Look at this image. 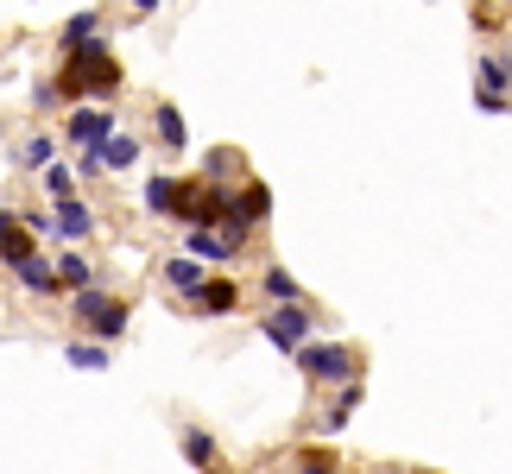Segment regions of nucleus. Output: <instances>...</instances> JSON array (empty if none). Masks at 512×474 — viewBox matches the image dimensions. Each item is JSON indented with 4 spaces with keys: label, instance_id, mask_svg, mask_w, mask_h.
<instances>
[{
    "label": "nucleus",
    "instance_id": "nucleus-1",
    "mask_svg": "<svg viewBox=\"0 0 512 474\" xmlns=\"http://www.w3.org/2000/svg\"><path fill=\"white\" fill-rule=\"evenodd\" d=\"M64 95H114L121 89V64L108 57V45H76L64 51Z\"/></svg>",
    "mask_w": 512,
    "mask_h": 474
},
{
    "label": "nucleus",
    "instance_id": "nucleus-2",
    "mask_svg": "<svg viewBox=\"0 0 512 474\" xmlns=\"http://www.w3.org/2000/svg\"><path fill=\"white\" fill-rule=\"evenodd\" d=\"M76 323H83V329H95V335H102V342H114V335H121L127 329V304L121 298H108V291H76Z\"/></svg>",
    "mask_w": 512,
    "mask_h": 474
},
{
    "label": "nucleus",
    "instance_id": "nucleus-3",
    "mask_svg": "<svg viewBox=\"0 0 512 474\" xmlns=\"http://www.w3.org/2000/svg\"><path fill=\"white\" fill-rule=\"evenodd\" d=\"M298 367L310 373V380H354V373H361L354 348H342V342H304L298 348Z\"/></svg>",
    "mask_w": 512,
    "mask_h": 474
},
{
    "label": "nucleus",
    "instance_id": "nucleus-4",
    "mask_svg": "<svg viewBox=\"0 0 512 474\" xmlns=\"http://www.w3.org/2000/svg\"><path fill=\"white\" fill-rule=\"evenodd\" d=\"M304 335H310V310L304 304H279L266 316V342L272 348H304Z\"/></svg>",
    "mask_w": 512,
    "mask_h": 474
},
{
    "label": "nucleus",
    "instance_id": "nucleus-5",
    "mask_svg": "<svg viewBox=\"0 0 512 474\" xmlns=\"http://www.w3.org/2000/svg\"><path fill=\"white\" fill-rule=\"evenodd\" d=\"M108 133H114V114H108V108H76V114H70V140H76V146L95 152Z\"/></svg>",
    "mask_w": 512,
    "mask_h": 474
},
{
    "label": "nucleus",
    "instance_id": "nucleus-6",
    "mask_svg": "<svg viewBox=\"0 0 512 474\" xmlns=\"http://www.w3.org/2000/svg\"><path fill=\"white\" fill-rule=\"evenodd\" d=\"M133 158H140V140H133V133H108V140H102V146H95V152L83 158V165H108V171H127Z\"/></svg>",
    "mask_w": 512,
    "mask_h": 474
},
{
    "label": "nucleus",
    "instance_id": "nucleus-7",
    "mask_svg": "<svg viewBox=\"0 0 512 474\" xmlns=\"http://www.w3.org/2000/svg\"><path fill=\"white\" fill-rule=\"evenodd\" d=\"M51 228L64 234V241H83V234L95 228V215H89L83 203H76V196H64V203H57V215H51Z\"/></svg>",
    "mask_w": 512,
    "mask_h": 474
},
{
    "label": "nucleus",
    "instance_id": "nucleus-8",
    "mask_svg": "<svg viewBox=\"0 0 512 474\" xmlns=\"http://www.w3.org/2000/svg\"><path fill=\"white\" fill-rule=\"evenodd\" d=\"M234 234H215V228H190V253L196 260H234Z\"/></svg>",
    "mask_w": 512,
    "mask_h": 474
},
{
    "label": "nucleus",
    "instance_id": "nucleus-9",
    "mask_svg": "<svg viewBox=\"0 0 512 474\" xmlns=\"http://www.w3.org/2000/svg\"><path fill=\"white\" fill-rule=\"evenodd\" d=\"M26 253H32V241H26V222L0 209V260L13 266V260H26Z\"/></svg>",
    "mask_w": 512,
    "mask_h": 474
},
{
    "label": "nucleus",
    "instance_id": "nucleus-10",
    "mask_svg": "<svg viewBox=\"0 0 512 474\" xmlns=\"http://www.w3.org/2000/svg\"><path fill=\"white\" fill-rule=\"evenodd\" d=\"M13 272H19V285L26 291H57V272L38 260V253H26V260H13Z\"/></svg>",
    "mask_w": 512,
    "mask_h": 474
},
{
    "label": "nucleus",
    "instance_id": "nucleus-11",
    "mask_svg": "<svg viewBox=\"0 0 512 474\" xmlns=\"http://www.w3.org/2000/svg\"><path fill=\"white\" fill-rule=\"evenodd\" d=\"M51 272H57V285H70V291H89V279H95V272H89V260H83V253H64V260H57Z\"/></svg>",
    "mask_w": 512,
    "mask_h": 474
},
{
    "label": "nucleus",
    "instance_id": "nucleus-12",
    "mask_svg": "<svg viewBox=\"0 0 512 474\" xmlns=\"http://www.w3.org/2000/svg\"><path fill=\"white\" fill-rule=\"evenodd\" d=\"M196 304H203V310H234V285L228 279H203V285H196Z\"/></svg>",
    "mask_w": 512,
    "mask_h": 474
},
{
    "label": "nucleus",
    "instance_id": "nucleus-13",
    "mask_svg": "<svg viewBox=\"0 0 512 474\" xmlns=\"http://www.w3.org/2000/svg\"><path fill=\"white\" fill-rule=\"evenodd\" d=\"M171 203H177V177H152V184H146V209L171 215Z\"/></svg>",
    "mask_w": 512,
    "mask_h": 474
},
{
    "label": "nucleus",
    "instance_id": "nucleus-14",
    "mask_svg": "<svg viewBox=\"0 0 512 474\" xmlns=\"http://www.w3.org/2000/svg\"><path fill=\"white\" fill-rule=\"evenodd\" d=\"M165 279H171V291H184V298H196L203 272H196V260H171V266H165Z\"/></svg>",
    "mask_w": 512,
    "mask_h": 474
},
{
    "label": "nucleus",
    "instance_id": "nucleus-15",
    "mask_svg": "<svg viewBox=\"0 0 512 474\" xmlns=\"http://www.w3.org/2000/svg\"><path fill=\"white\" fill-rule=\"evenodd\" d=\"M64 361L95 373V367H108V348H102V342H70V348H64Z\"/></svg>",
    "mask_w": 512,
    "mask_h": 474
},
{
    "label": "nucleus",
    "instance_id": "nucleus-16",
    "mask_svg": "<svg viewBox=\"0 0 512 474\" xmlns=\"http://www.w3.org/2000/svg\"><path fill=\"white\" fill-rule=\"evenodd\" d=\"M184 456L196 468H215V437H209V430H190V437H184Z\"/></svg>",
    "mask_w": 512,
    "mask_h": 474
},
{
    "label": "nucleus",
    "instance_id": "nucleus-17",
    "mask_svg": "<svg viewBox=\"0 0 512 474\" xmlns=\"http://www.w3.org/2000/svg\"><path fill=\"white\" fill-rule=\"evenodd\" d=\"M266 298H279V304H298V279H291L285 266H272V272H266Z\"/></svg>",
    "mask_w": 512,
    "mask_h": 474
},
{
    "label": "nucleus",
    "instance_id": "nucleus-18",
    "mask_svg": "<svg viewBox=\"0 0 512 474\" xmlns=\"http://www.w3.org/2000/svg\"><path fill=\"white\" fill-rule=\"evenodd\" d=\"M76 45H95V13H76L64 26V51H76Z\"/></svg>",
    "mask_w": 512,
    "mask_h": 474
},
{
    "label": "nucleus",
    "instance_id": "nucleus-19",
    "mask_svg": "<svg viewBox=\"0 0 512 474\" xmlns=\"http://www.w3.org/2000/svg\"><path fill=\"white\" fill-rule=\"evenodd\" d=\"M159 140H165L171 152L190 140V133H184V114H177V108H159Z\"/></svg>",
    "mask_w": 512,
    "mask_h": 474
},
{
    "label": "nucleus",
    "instance_id": "nucleus-20",
    "mask_svg": "<svg viewBox=\"0 0 512 474\" xmlns=\"http://www.w3.org/2000/svg\"><path fill=\"white\" fill-rule=\"evenodd\" d=\"M45 190L64 203V196H76V177H70V165H45Z\"/></svg>",
    "mask_w": 512,
    "mask_h": 474
},
{
    "label": "nucleus",
    "instance_id": "nucleus-21",
    "mask_svg": "<svg viewBox=\"0 0 512 474\" xmlns=\"http://www.w3.org/2000/svg\"><path fill=\"white\" fill-rule=\"evenodd\" d=\"M19 165H51V140H26V158Z\"/></svg>",
    "mask_w": 512,
    "mask_h": 474
},
{
    "label": "nucleus",
    "instance_id": "nucleus-22",
    "mask_svg": "<svg viewBox=\"0 0 512 474\" xmlns=\"http://www.w3.org/2000/svg\"><path fill=\"white\" fill-rule=\"evenodd\" d=\"M298 474H336V468H329L323 456H304V468H298Z\"/></svg>",
    "mask_w": 512,
    "mask_h": 474
},
{
    "label": "nucleus",
    "instance_id": "nucleus-23",
    "mask_svg": "<svg viewBox=\"0 0 512 474\" xmlns=\"http://www.w3.org/2000/svg\"><path fill=\"white\" fill-rule=\"evenodd\" d=\"M133 7H140V13H152V7H159V0H133Z\"/></svg>",
    "mask_w": 512,
    "mask_h": 474
}]
</instances>
